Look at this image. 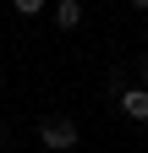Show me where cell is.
<instances>
[{
	"mask_svg": "<svg viewBox=\"0 0 148 153\" xmlns=\"http://www.w3.org/2000/svg\"><path fill=\"white\" fill-rule=\"evenodd\" d=\"M39 142H44V148H55V153H66V148H77V142H82V131L71 126L66 115H49V120L39 126Z\"/></svg>",
	"mask_w": 148,
	"mask_h": 153,
	"instance_id": "obj_1",
	"label": "cell"
},
{
	"mask_svg": "<svg viewBox=\"0 0 148 153\" xmlns=\"http://www.w3.org/2000/svg\"><path fill=\"white\" fill-rule=\"evenodd\" d=\"M121 109L132 115V120H148V88L137 82V88H121Z\"/></svg>",
	"mask_w": 148,
	"mask_h": 153,
	"instance_id": "obj_2",
	"label": "cell"
},
{
	"mask_svg": "<svg viewBox=\"0 0 148 153\" xmlns=\"http://www.w3.org/2000/svg\"><path fill=\"white\" fill-rule=\"evenodd\" d=\"M55 22H61V27L71 33V27L82 22V0H55Z\"/></svg>",
	"mask_w": 148,
	"mask_h": 153,
	"instance_id": "obj_3",
	"label": "cell"
},
{
	"mask_svg": "<svg viewBox=\"0 0 148 153\" xmlns=\"http://www.w3.org/2000/svg\"><path fill=\"white\" fill-rule=\"evenodd\" d=\"M11 6L22 11V16H39V11H44V0H11Z\"/></svg>",
	"mask_w": 148,
	"mask_h": 153,
	"instance_id": "obj_4",
	"label": "cell"
},
{
	"mask_svg": "<svg viewBox=\"0 0 148 153\" xmlns=\"http://www.w3.org/2000/svg\"><path fill=\"white\" fill-rule=\"evenodd\" d=\"M132 6H137V11H148V0H132Z\"/></svg>",
	"mask_w": 148,
	"mask_h": 153,
	"instance_id": "obj_5",
	"label": "cell"
},
{
	"mask_svg": "<svg viewBox=\"0 0 148 153\" xmlns=\"http://www.w3.org/2000/svg\"><path fill=\"white\" fill-rule=\"evenodd\" d=\"M143 82H148V60H143Z\"/></svg>",
	"mask_w": 148,
	"mask_h": 153,
	"instance_id": "obj_6",
	"label": "cell"
},
{
	"mask_svg": "<svg viewBox=\"0 0 148 153\" xmlns=\"http://www.w3.org/2000/svg\"><path fill=\"white\" fill-rule=\"evenodd\" d=\"M0 142H6V126H0Z\"/></svg>",
	"mask_w": 148,
	"mask_h": 153,
	"instance_id": "obj_7",
	"label": "cell"
}]
</instances>
